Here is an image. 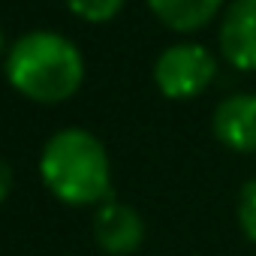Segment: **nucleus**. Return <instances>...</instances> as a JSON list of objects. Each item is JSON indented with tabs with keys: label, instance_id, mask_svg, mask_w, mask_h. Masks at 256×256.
Masks as SVG:
<instances>
[{
	"label": "nucleus",
	"instance_id": "nucleus-11",
	"mask_svg": "<svg viewBox=\"0 0 256 256\" xmlns=\"http://www.w3.org/2000/svg\"><path fill=\"white\" fill-rule=\"evenodd\" d=\"M0 48H4V34H0Z\"/></svg>",
	"mask_w": 256,
	"mask_h": 256
},
{
	"label": "nucleus",
	"instance_id": "nucleus-10",
	"mask_svg": "<svg viewBox=\"0 0 256 256\" xmlns=\"http://www.w3.org/2000/svg\"><path fill=\"white\" fill-rule=\"evenodd\" d=\"M10 193H12V169H10V163L0 160V202H6Z\"/></svg>",
	"mask_w": 256,
	"mask_h": 256
},
{
	"label": "nucleus",
	"instance_id": "nucleus-2",
	"mask_svg": "<svg viewBox=\"0 0 256 256\" xmlns=\"http://www.w3.org/2000/svg\"><path fill=\"white\" fill-rule=\"evenodd\" d=\"M10 84L34 102H64L84 82L82 52L54 30H34L16 40L6 54Z\"/></svg>",
	"mask_w": 256,
	"mask_h": 256
},
{
	"label": "nucleus",
	"instance_id": "nucleus-1",
	"mask_svg": "<svg viewBox=\"0 0 256 256\" xmlns=\"http://www.w3.org/2000/svg\"><path fill=\"white\" fill-rule=\"evenodd\" d=\"M40 175L48 193L64 205L88 208L112 199L108 151L82 126H64L46 142L40 154Z\"/></svg>",
	"mask_w": 256,
	"mask_h": 256
},
{
	"label": "nucleus",
	"instance_id": "nucleus-5",
	"mask_svg": "<svg viewBox=\"0 0 256 256\" xmlns=\"http://www.w3.org/2000/svg\"><path fill=\"white\" fill-rule=\"evenodd\" d=\"M94 238L108 256H130L145 241V220L133 205L108 199L94 217Z\"/></svg>",
	"mask_w": 256,
	"mask_h": 256
},
{
	"label": "nucleus",
	"instance_id": "nucleus-4",
	"mask_svg": "<svg viewBox=\"0 0 256 256\" xmlns=\"http://www.w3.org/2000/svg\"><path fill=\"white\" fill-rule=\"evenodd\" d=\"M220 54L241 72H256V0H232L220 16Z\"/></svg>",
	"mask_w": 256,
	"mask_h": 256
},
{
	"label": "nucleus",
	"instance_id": "nucleus-7",
	"mask_svg": "<svg viewBox=\"0 0 256 256\" xmlns=\"http://www.w3.org/2000/svg\"><path fill=\"white\" fill-rule=\"evenodd\" d=\"M148 6L169 30L193 34L220 16L223 0H148Z\"/></svg>",
	"mask_w": 256,
	"mask_h": 256
},
{
	"label": "nucleus",
	"instance_id": "nucleus-8",
	"mask_svg": "<svg viewBox=\"0 0 256 256\" xmlns=\"http://www.w3.org/2000/svg\"><path fill=\"white\" fill-rule=\"evenodd\" d=\"M235 220H238V229L241 235L256 244V178L244 181L238 187V199H235Z\"/></svg>",
	"mask_w": 256,
	"mask_h": 256
},
{
	"label": "nucleus",
	"instance_id": "nucleus-3",
	"mask_svg": "<svg viewBox=\"0 0 256 256\" xmlns=\"http://www.w3.org/2000/svg\"><path fill=\"white\" fill-rule=\"evenodd\" d=\"M217 78V58L199 42H175L154 60V84L166 100H193Z\"/></svg>",
	"mask_w": 256,
	"mask_h": 256
},
{
	"label": "nucleus",
	"instance_id": "nucleus-6",
	"mask_svg": "<svg viewBox=\"0 0 256 256\" xmlns=\"http://www.w3.org/2000/svg\"><path fill=\"white\" fill-rule=\"evenodd\" d=\"M214 139L235 154H256V94H232L214 106Z\"/></svg>",
	"mask_w": 256,
	"mask_h": 256
},
{
	"label": "nucleus",
	"instance_id": "nucleus-9",
	"mask_svg": "<svg viewBox=\"0 0 256 256\" xmlns=\"http://www.w3.org/2000/svg\"><path fill=\"white\" fill-rule=\"evenodd\" d=\"M66 6L72 16L94 22V24H102V22H112L124 10V0H66Z\"/></svg>",
	"mask_w": 256,
	"mask_h": 256
}]
</instances>
